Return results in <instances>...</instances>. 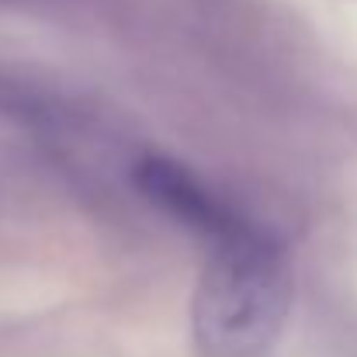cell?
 Returning a JSON list of instances; mask_svg holds the SVG:
<instances>
[{"instance_id":"cell-1","label":"cell","mask_w":357,"mask_h":357,"mask_svg":"<svg viewBox=\"0 0 357 357\" xmlns=\"http://www.w3.org/2000/svg\"><path fill=\"white\" fill-rule=\"evenodd\" d=\"M291 264L278 239L257 226L212 239V257L191 302L202 357H264L278 344L291 309Z\"/></svg>"},{"instance_id":"cell-2","label":"cell","mask_w":357,"mask_h":357,"mask_svg":"<svg viewBox=\"0 0 357 357\" xmlns=\"http://www.w3.org/2000/svg\"><path fill=\"white\" fill-rule=\"evenodd\" d=\"M132 181L135 188L156 205L163 208L170 219H177L181 226L202 233L208 239H222L229 233H236L239 226H246V219L236 215L222 198H215L188 167H181L177 160L170 156H160V153H149L135 163L132 170Z\"/></svg>"}]
</instances>
